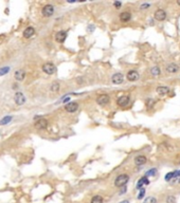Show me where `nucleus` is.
<instances>
[{
    "instance_id": "nucleus-1",
    "label": "nucleus",
    "mask_w": 180,
    "mask_h": 203,
    "mask_svg": "<svg viewBox=\"0 0 180 203\" xmlns=\"http://www.w3.org/2000/svg\"><path fill=\"white\" fill-rule=\"evenodd\" d=\"M128 180H129V176H128V175H126V174H122V175H120V176H118V177L115 178V185L117 187L124 186L125 184L128 182Z\"/></svg>"
},
{
    "instance_id": "nucleus-36",
    "label": "nucleus",
    "mask_w": 180,
    "mask_h": 203,
    "mask_svg": "<svg viewBox=\"0 0 180 203\" xmlns=\"http://www.w3.org/2000/svg\"><path fill=\"white\" fill-rule=\"evenodd\" d=\"M68 101H70V97H67V98H65V99H64V102H62V103H67V102Z\"/></svg>"
},
{
    "instance_id": "nucleus-2",
    "label": "nucleus",
    "mask_w": 180,
    "mask_h": 203,
    "mask_svg": "<svg viewBox=\"0 0 180 203\" xmlns=\"http://www.w3.org/2000/svg\"><path fill=\"white\" fill-rule=\"evenodd\" d=\"M43 71L45 73H47V74H49V75H52V74H54L56 71V67L53 64H51V62H47V64H45V65H43Z\"/></svg>"
},
{
    "instance_id": "nucleus-22",
    "label": "nucleus",
    "mask_w": 180,
    "mask_h": 203,
    "mask_svg": "<svg viewBox=\"0 0 180 203\" xmlns=\"http://www.w3.org/2000/svg\"><path fill=\"white\" fill-rule=\"evenodd\" d=\"M11 68L10 67H2V68H0V76H3L5 75V74H7V73L10 72Z\"/></svg>"
},
{
    "instance_id": "nucleus-31",
    "label": "nucleus",
    "mask_w": 180,
    "mask_h": 203,
    "mask_svg": "<svg viewBox=\"0 0 180 203\" xmlns=\"http://www.w3.org/2000/svg\"><path fill=\"white\" fill-rule=\"evenodd\" d=\"M149 7H151V4L149 3H142L140 5V9L141 10H146V9H148Z\"/></svg>"
},
{
    "instance_id": "nucleus-5",
    "label": "nucleus",
    "mask_w": 180,
    "mask_h": 203,
    "mask_svg": "<svg viewBox=\"0 0 180 203\" xmlns=\"http://www.w3.org/2000/svg\"><path fill=\"white\" fill-rule=\"evenodd\" d=\"M41 14H43V16L45 17L52 16L53 14H54V7L51 5V4H46V5L43 7V10H41Z\"/></svg>"
},
{
    "instance_id": "nucleus-16",
    "label": "nucleus",
    "mask_w": 180,
    "mask_h": 203,
    "mask_svg": "<svg viewBox=\"0 0 180 203\" xmlns=\"http://www.w3.org/2000/svg\"><path fill=\"white\" fill-rule=\"evenodd\" d=\"M147 162V158L145 156H138V157L134 158V164L138 165V166H141V165H144V164Z\"/></svg>"
},
{
    "instance_id": "nucleus-18",
    "label": "nucleus",
    "mask_w": 180,
    "mask_h": 203,
    "mask_svg": "<svg viewBox=\"0 0 180 203\" xmlns=\"http://www.w3.org/2000/svg\"><path fill=\"white\" fill-rule=\"evenodd\" d=\"M156 91H157L158 94L166 95L167 93L170 92V88H168V87H166V86H159V87H157Z\"/></svg>"
},
{
    "instance_id": "nucleus-6",
    "label": "nucleus",
    "mask_w": 180,
    "mask_h": 203,
    "mask_svg": "<svg viewBox=\"0 0 180 203\" xmlns=\"http://www.w3.org/2000/svg\"><path fill=\"white\" fill-rule=\"evenodd\" d=\"M14 101L16 103V105L21 106L26 103V96H24V94L21 93V92H16L15 95H14Z\"/></svg>"
},
{
    "instance_id": "nucleus-35",
    "label": "nucleus",
    "mask_w": 180,
    "mask_h": 203,
    "mask_svg": "<svg viewBox=\"0 0 180 203\" xmlns=\"http://www.w3.org/2000/svg\"><path fill=\"white\" fill-rule=\"evenodd\" d=\"M119 203H129V201H128V200H123V201H121V202H119Z\"/></svg>"
},
{
    "instance_id": "nucleus-29",
    "label": "nucleus",
    "mask_w": 180,
    "mask_h": 203,
    "mask_svg": "<svg viewBox=\"0 0 180 203\" xmlns=\"http://www.w3.org/2000/svg\"><path fill=\"white\" fill-rule=\"evenodd\" d=\"M139 190H140V191H139V195H138V199L141 200L144 196H145V189H144V188H141V189H139Z\"/></svg>"
},
{
    "instance_id": "nucleus-8",
    "label": "nucleus",
    "mask_w": 180,
    "mask_h": 203,
    "mask_svg": "<svg viewBox=\"0 0 180 203\" xmlns=\"http://www.w3.org/2000/svg\"><path fill=\"white\" fill-rule=\"evenodd\" d=\"M155 19L158 20V21H163V20L166 19V12L162 9H158L156 12L154 13Z\"/></svg>"
},
{
    "instance_id": "nucleus-27",
    "label": "nucleus",
    "mask_w": 180,
    "mask_h": 203,
    "mask_svg": "<svg viewBox=\"0 0 180 203\" xmlns=\"http://www.w3.org/2000/svg\"><path fill=\"white\" fill-rule=\"evenodd\" d=\"M154 105H155V101H154V99L149 98V99H147V101H146V106H147L148 109L153 108V106H154Z\"/></svg>"
},
{
    "instance_id": "nucleus-10",
    "label": "nucleus",
    "mask_w": 180,
    "mask_h": 203,
    "mask_svg": "<svg viewBox=\"0 0 180 203\" xmlns=\"http://www.w3.org/2000/svg\"><path fill=\"white\" fill-rule=\"evenodd\" d=\"M139 77H140V74H139V72L136 71V70H130V71H128L127 74H126V78H127L129 82H136V81L139 79Z\"/></svg>"
},
{
    "instance_id": "nucleus-3",
    "label": "nucleus",
    "mask_w": 180,
    "mask_h": 203,
    "mask_svg": "<svg viewBox=\"0 0 180 203\" xmlns=\"http://www.w3.org/2000/svg\"><path fill=\"white\" fill-rule=\"evenodd\" d=\"M129 102H130V97H129L128 95H122V96H120V97L117 99V104H118V106L124 108V107L128 106Z\"/></svg>"
},
{
    "instance_id": "nucleus-9",
    "label": "nucleus",
    "mask_w": 180,
    "mask_h": 203,
    "mask_svg": "<svg viewBox=\"0 0 180 203\" xmlns=\"http://www.w3.org/2000/svg\"><path fill=\"white\" fill-rule=\"evenodd\" d=\"M77 109H79V104L75 102H71V103H68L65 105V110L69 113H73V112L77 111Z\"/></svg>"
},
{
    "instance_id": "nucleus-33",
    "label": "nucleus",
    "mask_w": 180,
    "mask_h": 203,
    "mask_svg": "<svg viewBox=\"0 0 180 203\" xmlns=\"http://www.w3.org/2000/svg\"><path fill=\"white\" fill-rule=\"evenodd\" d=\"M174 176H175V178H179L180 177V171H174Z\"/></svg>"
},
{
    "instance_id": "nucleus-32",
    "label": "nucleus",
    "mask_w": 180,
    "mask_h": 203,
    "mask_svg": "<svg viewBox=\"0 0 180 203\" xmlns=\"http://www.w3.org/2000/svg\"><path fill=\"white\" fill-rule=\"evenodd\" d=\"M113 5H115V9H120L121 5H122V3L121 2H119V1H115V2H113Z\"/></svg>"
},
{
    "instance_id": "nucleus-26",
    "label": "nucleus",
    "mask_w": 180,
    "mask_h": 203,
    "mask_svg": "<svg viewBox=\"0 0 180 203\" xmlns=\"http://www.w3.org/2000/svg\"><path fill=\"white\" fill-rule=\"evenodd\" d=\"M157 174V169L156 168H151V169H149L148 171H146V174H145V177H151V176H155V175Z\"/></svg>"
},
{
    "instance_id": "nucleus-13",
    "label": "nucleus",
    "mask_w": 180,
    "mask_h": 203,
    "mask_svg": "<svg viewBox=\"0 0 180 203\" xmlns=\"http://www.w3.org/2000/svg\"><path fill=\"white\" fill-rule=\"evenodd\" d=\"M14 77H15V79L16 81H18V82H21V81H23L24 79V77H26V71L22 69H19V70H16L15 71V73H14Z\"/></svg>"
},
{
    "instance_id": "nucleus-34",
    "label": "nucleus",
    "mask_w": 180,
    "mask_h": 203,
    "mask_svg": "<svg viewBox=\"0 0 180 203\" xmlns=\"http://www.w3.org/2000/svg\"><path fill=\"white\" fill-rule=\"evenodd\" d=\"M122 187H123V188H122L121 191H120V195H122L123 193H125V191H126V187H125V186H122Z\"/></svg>"
},
{
    "instance_id": "nucleus-20",
    "label": "nucleus",
    "mask_w": 180,
    "mask_h": 203,
    "mask_svg": "<svg viewBox=\"0 0 180 203\" xmlns=\"http://www.w3.org/2000/svg\"><path fill=\"white\" fill-rule=\"evenodd\" d=\"M160 73H161V70L158 66H155V67H153V68L151 69V74L153 76H155V77L160 75Z\"/></svg>"
},
{
    "instance_id": "nucleus-23",
    "label": "nucleus",
    "mask_w": 180,
    "mask_h": 203,
    "mask_svg": "<svg viewBox=\"0 0 180 203\" xmlns=\"http://www.w3.org/2000/svg\"><path fill=\"white\" fill-rule=\"evenodd\" d=\"M12 116H4L3 118H1V121H0V125H7V124H9L11 121H12Z\"/></svg>"
},
{
    "instance_id": "nucleus-4",
    "label": "nucleus",
    "mask_w": 180,
    "mask_h": 203,
    "mask_svg": "<svg viewBox=\"0 0 180 203\" xmlns=\"http://www.w3.org/2000/svg\"><path fill=\"white\" fill-rule=\"evenodd\" d=\"M109 101H110V97H109V95L105 94V93H103V94H100L98 97H96V103H98V105H101V106L107 105L108 103H109Z\"/></svg>"
},
{
    "instance_id": "nucleus-30",
    "label": "nucleus",
    "mask_w": 180,
    "mask_h": 203,
    "mask_svg": "<svg viewBox=\"0 0 180 203\" xmlns=\"http://www.w3.org/2000/svg\"><path fill=\"white\" fill-rule=\"evenodd\" d=\"M175 201H176V199H175V197H173V196H168L166 198L167 203H175Z\"/></svg>"
},
{
    "instance_id": "nucleus-24",
    "label": "nucleus",
    "mask_w": 180,
    "mask_h": 203,
    "mask_svg": "<svg viewBox=\"0 0 180 203\" xmlns=\"http://www.w3.org/2000/svg\"><path fill=\"white\" fill-rule=\"evenodd\" d=\"M50 90L52 92H57L59 90V84L58 83H53L52 85L50 86Z\"/></svg>"
},
{
    "instance_id": "nucleus-15",
    "label": "nucleus",
    "mask_w": 180,
    "mask_h": 203,
    "mask_svg": "<svg viewBox=\"0 0 180 203\" xmlns=\"http://www.w3.org/2000/svg\"><path fill=\"white\" fill-rule=\"evenodd\" d=\"M165 70H166L168 73H177L179 71V66L172 62V64H168V65L166 66Z\"/></svg>"
},
{
    "instance_id": "nucleus-12",
    "label": "nucleus",
    "mask_w": 180,
    "mask_h": 203,
    "mask_svg": "<svg viewBox=\"0 0 180 203\" xmlns=\"http://www.w3.org/2000/svg\"><path fill=\"white\" fill-rule=\"evenodd\" d=\"M66 38H67V32H65V31H59V32L56 33L55 40L57 43H62L66 40Z\"/></svg>"
},
{
    "instance_id": "nucleus-17",
    "label": "nucleus",
    "mask_w": 180,
    "mask_h": 203,
    "mask_svg": "<svg viewBox=\"0 0 180 203\" xmlns=\"http://www.w3.org/2000/svg\"><path fill=\"white\" fill-rule=\"evenodd\" d=\"M23 37L24 38H31V37L35 34V29L34 28H32V26H28L24 31H23Z\"/></svg>"
},
{
    "instance_id": "nucleus-28",
    "label": "nucleus",
    "mask_w": 180,
    "mask_h": 203,
    "mask_svg": "<svg viewBox=\"0 0 180 203\" xmlns=\"http://www.w3.org/2000/svg\"><path fill=\"white\" fill-rule=\"evenodd\" d=\"M173 178H175V176H174V171H170V173L165 175V181H170Z\"/></svg>"
},
{
    "instance_id": "nucleus-19",
    "label": "nucleus",
    "mask_w": 180,
    "mask_h": 203,
    "mask_svg": "<svg viewBox=\"0 0 180 203\" xmlns=\"http://www.w3.org/2000/svg\"><path fill=\"white\" fill-rule=\"evenodd\" d=\"M120 20L123 21V22H127L131 19V14L129 12H123V13L120 14Z\"/></svg>"
},
{
    "instance_id": "nucleus-14",
    "label": "nucleus",
    "mask_w": 180,
    "mask_h": 203,
    "mask_svg": "<svg viewBox=\"0 0 180 203\" xmlns=\"http://www.w3.org/2000/svg\"><path fill=\"white\" fill-rule=\"evenodd\" d=\"M148 184H149V180L147 179V177L144 176V177H142L140 180L138 181L136 188H137V189H141V188H143L144 185H148Z\"/></svg>"
},
{
    "instance_id": "nucleus-21",
    "label": "nucleus",
    "mask_w": 180,
    "mask_h": 203,
    "mask_svg": "<svg viewBox=\"0 0 180 203\" xmlns=\"http://www.w3.org/2000/svg\"><path fill=\"white\" fill-rule=\"evenodd\" d=\"M90 203H103V197L100 196V195H96V196L92 197Z\"/></svg>"
},
{
    "instance_id": "nucleus-11",
    "label": "nucleus",
    "mask_w": 180,
    "mask_h": 203,
    "mask_svg": "<svg viewBox=\"0 0 180 203\" xmlns=\"http://www.w3.org/2000/svg\"><path fill=\"white\" fill-rule=\"evenodd\" d=\"M111 82L115 85H120V84H122V83L124 82V75L122 73H115V74L112 75Z\"/></svg>"
},
{
    "instance_id": "nucleus-7",
    "label": "nucleus",
    "mask_w": 180,
    "mask_h": 203,
    "mask_svg": "<svg viewBox=\"0 0 180 203\" xmlns=\"http://www.w3.org/2000/svg\"><path fill=\"white\" fill-rule=\"evenodd\" d=\"M34 127L36 129H46L48 127V121H47L46 118H38V120H36L35 123H34Z\"/></svg>"
},
{
    "instance_id": "nucleus-25",
    "label": "nucleus",
    "mask_w": 180,
    "mask_h": 203,
    "mask_svg": "<svg viewBox=\"0 0 180 203\" xmlns=\"http://www.w3.org/2000/svg\"><path fill=\"white\" fill-rule=\"evenodd\" d=\"M143 203H157V199L155 197H147L143 201Z\"/></svg>"
},
{
    "instance_id": "nucleus-37",
    "label": "nucleus",
    "mask_w": 180,
    "mask_h": 203,
    "mask_svg": "<svg viewBox=\"0 0 180 203\" xmlns=\"http://www.w3.org/2000/svg\"><path fill=\"white\" fill-rule=\"evenodd\" d=\"M177 4H178V5H180V0H177Z\"/></svg>"
}]
</instances>
